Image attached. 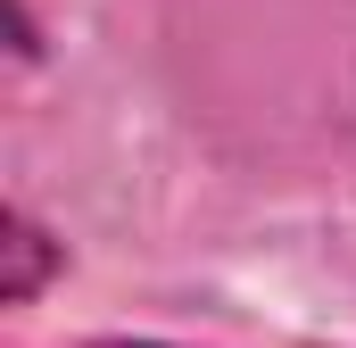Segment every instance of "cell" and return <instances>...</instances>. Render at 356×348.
<instances>
[{
	"label": "cell",
	"instance_id": "6da1fadb",
	"mask_svg": "<svg viewBox=\"0 0 356 348\" xmlns=\"http://www.w3.org/2000/svg\"><path fill=\"white\" fill-rule=\"evenodd\" d=\"M0 224H8V241H0V249H8V299H17V307H33L42 274H50V265H67V249H50V232H42L25 207H8Z\"/></svg>",
	"mask_w": 356,
	"mask_h": 348
},
{
	"label": "cell",
	"instance_id": "7a4b0ae2",
	"mask_svg": "<svg viewBox=\"0 0 356 348\" xmlns=\"http://www.w3.org/2000/svg\"><path fill=\"white\" fill-rule=\"evenodd\" d=\"M83 348H182V340H83Z\"/></svg>",
	"mask_w": 356,
	"mask_h": 348
}]
</instances>
